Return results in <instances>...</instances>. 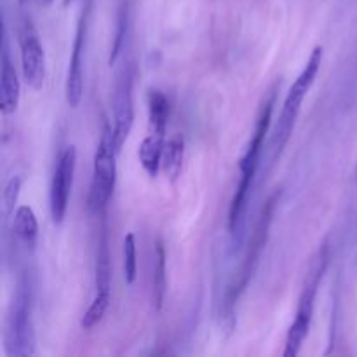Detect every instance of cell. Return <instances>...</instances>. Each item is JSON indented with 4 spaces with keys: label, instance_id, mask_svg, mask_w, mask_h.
Wrapping results in <instances>:
<instances>
[{
    "label": "cell",
    "instance_id": "cell-24",
    "mask_svg": "<svg viewBox=\"0 0 357 357\" xmlns=\"http://www.w3.org/2000/svg\"><path fill=\"white\" fill-rule=\"evenodd\" d=\"M356 178H357V164H356Z\"/></svg>",
    "mask_w": 357,
    "mask_h": 357
},
{
    "label": "cell",
    "instance_id": "cell-1",
    "mask_svg": "<svg viewBox=\"0 0 357 357\" xmlns=\"http://www.w3.org/2000/svg\"><path fill=\"white\" fill-rule=\"evenodd\" d=\"M275 103V93H272L267 100L264 101L260 108V115H258L257 126H255V132L251 136V142L248 145L246 153L243 155L239 162L241 169V180L237 185V190L234 194L232 204H230L229 211V229L230 236H232L234 243H241L243 239V229H244V215H246V206L250 201L251 188H253L255 176H257L258 166H260L261 159V149H264L265 136H267L268 128H271L272 112H274Z\"/></svg>",
    "mask_w": 357,
    "mask_h": 357
},
{
    "label": "cell",
    "instance_id": "cell-17",
    "mask_svg": "<svg viewBox=\"0 0 357 357\" xmlns=\"http://www.w3.org/2000/svg\"><path fill=\"white\" fill-rule=\"evenodd\" d=\"M164 295H166V250L162 243L157 241L155 244V261H153V278H152V296L153 305L157 310L162 309Z\"/></svg>",
    "mask_w": 357,
    "mask_h": 357
},
{
    "label": "cell",
    "instance_id": "cell-18",
    "mask_svg": "<svg viewBox=\"0 0 357 357\" xmlns=\"http://www.w3.org/2000/svg\"><path fill=\"white\" fill-rule=\"evenodd\" d=\"M108 305H110V295H101V293H96L93 303L89 305V309L86 310V314L82 316V321H80V326L82 330H93L94 326L101 323V319L105 317V312H107Z\"/></svg>",
    "mask_w": 357,
    "mask_h": 357
},
{
    "label": "cell",
    "instance_id": "cell-7",
    "mask_svg": "<svg viewBox=\"0 0 357 357\" xmlns=\"http://www.w3.org/2000/svg\"><path fill=\"white\" fill-rule=\"evenodd\" d=\"M132 84H135L132 63L126 59L119 65L117 72H115L114 96H112V107H114V128L112 129H114V139L117 150L122 149L132 129V122H135Z\"/></svg>",
    "mask_w": 357,
    "mask_h": 357
},
{
    "label": "cell",
    "instance_id": "cell-15",
    "mask_svg": "<svg viewBox=\"0 0 357 357\" xmlns=\"http://www.w3.org/2000/svg\"><path fill=\"white\" fill-rule=\"evenodd\" d=\"M171 107L167 98L160 91H149V126L152 132L166 135L167 121H169Z\"/></svg>",
    "mask_w": 357,
    "mask_h": 357
},
{
    "label": "cell",
    "instance_id": "cell-19",
    "mask_svg": "<svg viewBox=\"0 0 357 357\" xmlns=\"http://www.w3.org/2000/svg\"><path fill=\"white\" fill-rule=\"evenodd\" d=\"M122 258H124V279L126 284L131 286L138 275V264H136V239L135 234L129 232L122 243Z\"/></svg>",
    "mask_w": 357,
    "mask_h": 357
},
{
    "label": "cell",
    "instance_id": "cell-13",
    "mask_svg": "<svg viewBox=\"0 0 357 357\" xmlns=\"http://www.w3.org/2000/svg\"><path fill=\"white\" fill-rule=\"evenodd\" d=\"M13 216L14 236L20 239V243L26 250H33L38 237V223L33 209L30 206H20V208H16Z\"/></svg>",
    "mask_w": 357,
    "mask_h": 357
},
{
    "label": "cell",
    "instance_id": "cell-21",
    "mask_svg": "<svg viewBox=\"0 0 357 357\" xmlns=\"http://www.w3.org/2000/svg\"><path fill=\"white\" fill-rule=\"evenodd\" d=\"M20 190H21V178L13 176L9 181L6 183V188H3V208H6V215L10 216L14 215V208L17 204V197H20Z\"/></svg>",
    "mask_w": 357,
    "mask_h": 357
},
{
    "label": "cell",
    "instance_id": "cell-4",
    "mask_svg": "<svg viewBox=\"0 0 357 357\" xmlns=\"http://www.w3.org/2000/svg\"><path fill=\"white\" fill-rule=\"evenodd\" d=\"M6 347L9 356L24 357L35 354V333L31 323V289L26 278H21L14 293L7 317Z\"/></svg>",
    "mask_w": 357,
    "mask_h": 357
},
{
    "label": "cell",
    "instance_id": "cell-12",
    "mask_svg": "<svg viewBox=\"0 0 357 357\" xmlns=\"http://www.w3.org/2000/svg\"><path fill=\"white\" fill-rule=\"evenodd\" d=\"M166 146V135L149 131L138 150L139 164L150 178H155L162 167V153Z\"/></svg>",
    "mask_w": 357,
    "mask_h": 357
},
{
    "label": "cell",
    "instance_id": "cell-20",
    "mask_svg": "<svg viewBox=\"0 0 357 357\" xmlns=\"http://www.w3.org/2000/svg\"><path fill=\"white\" fill-rule=\"evenodd\" d=\"M128 24H129V17H128V6H122L121 10H119V16H117V28H115V40L114 45H112V51H110V59L108 63L115 65L121 56L122 47H124V40H126V35H128Z\"/></svg>",
    "mask_w": 357,
    "mask_h": 357
},
{
    "label": "cell",
    "instance_id": "cell-5",
    "mask_svg": "<svg viewBox=\"0 0 357 357\" xmlns=\"http://www.w3.org/2000/svg\"><path fill=\"white\" fill-rule=\"evenodd\" d=\"M117 153L119 150L114 139V129L107 126L101 132L100 143H98L96 153H94L93 180H91L89 192L91 211H103L114 195L115 181H117Z\"/></svg>",
    "mask_w": 357,
    "mask_h": 357
},
{
    "label": "cell",
    "instance_id": "cell-23",
    "mask_svg": "<svg viewBox=\"0 0 357 357\" xmlns=\"http://www.w3.org/2000/svg\"><path fill=\"white\" fill-rule=\"evenodd\" d=\"M20 2H21V3H26V2H28V0H20Z\"/></svg>",
    "mask_w": 357,
    "mask_h": 357
},
{
    "label": "cell",
    "instance_id": "cell-2",
    "mask_svg": "<svg viewBox=\"0 0 357 357\" xmlns=\"http://www.w3.org/2000/svg\"><path fill=\"white\" fill-rule=\"evenodd\" d=\"M323 54H324L323 47H321V45H316L312 54H310L309 61H307V65L303 66V70L300 72V75L296 77L293 86L289 87L288 94H286L281 115H279L278 122H275V128L271 136L272 164L279 159V155H281L284 146L288 145L289 138H291L293 129H295V124H296V119H298L300 110H302L303 100H305V96L309 94L310 87L314 86V82H316V77L321 70Z\"/></svg>",
    "mask_w": 357,
    "mask_h": 357
},
{
    "label": "cell",
    "instance_id": "cell-22",
    "mask_svg": "<svg viewBox=\"0 0 357 357\" xmlns=\"http://www.w3.org/2000/svg\"><path fill=\"white\" fill-rule=\"evenodd\" d=\"M40 3H44V6H51L52 0H40Z\"/></svg>",
    "mask_w": 357,
    "mask_h": 357
},
{
    "label": "cell",
    "instance_id": "cell-14",
    "mask_svg": "<svg viewBox=\"0 0 357 357\" xmlns=\"http://www.w3.org/2000/svg\"><path fill=\"white\" fill-rule=\"evenodd\" d=\"M185 159V139L181 135L173 136L167 139L162 153V171L171 183H176L180 178L181 169H183Z\"/></svg>",
    "mask_w": 357,
    "mask_h": 357
},
{
    "label": "cell",
    "instance_id": "cell-6",
    "mask_svg": "<svg viewBox=\"0 0 357 357\" xmlns=\"http://www.w3.org/2000/svg\"><path fill=\"white\" fill-rule=\"evenodd\" d=\"M278 201H279V194L275 192V194L267 201L264 211H261L260 220H258V223H257V229H255L253 237H251L250 250H248L246 260H244L243 267H241V272H239V275H237V279L234 281V284L230 286L229 295H227V310H229L230 316L234 314V307H236L237 300L241 298L243 291L246 289L248 282L251 281L255 271H257V265H258V261H260L261 251H264L265 244H267L268 230H271L272 216H274V209H275V204H278Z\"/></svg>",
    "mask_w": 357,
    "mask_h": 357
},
{
    "label": "cell",
    "instance_id": "cell-8",
    "mask_svg": "<svg viewBox=\"0 0 357 357\" xmlns=\"http://www.w3.org/2000/svg\"><path fill=\"white\" fill-rule=\"evenodd\" d=\"M75 166L77 150L75 146L70 145L63 150L58 162H56L51 181V192H49V208H51V218L54 225H61L65 222L70 195H72Z\"/></svg>",
    "mask_w": 357,
    "mask_h": 357
},
{
    "label": "cell",
    "instance_id": "cell-9",
    "mask_svg": "<svg viewBox=\"0 0 357 357\" xmlns=\"http://www.w3.org/2000/svg\"><path fill=\"white\" fill-rule=\"evenodd\" d=\"M21 70L28 87L33 91L42 89L45 79V52L38 35L30 24L21 33Z\"/></svg>",
    "mask_w": 357,
    "mask_h": 357
},
{
    "label": "cell",
    "instance_id": "cell-10",
    "mask_svg": "<svg viewBox=\"0 0 357 357\" xmlns=\"http://www.w3.org/2000/svg\"><path fill=\"white\" fill-rule=\"evenodd\" d=\"M86 31H87V10L80 14L79 24H77L75 40H73L72 58L68 65V75H66V103L72 108H77L84 96V47H86Z\"/></svg>",
    "mask_w": 357,
    "mask_h": 357
},
{
    "label": "cell",
    "instance_id": "cell-16",
    "mask_svg": "<svg viewBox=\"0 0 357 357\" xmlns=\"http://www.w3.org/2000/svg\"><path fill=\"white\" fill-rule=\"evenodd\" d=\"M112 288V267H110V251H108L107 230H103L98 246L96 257V293L110 295Z\"/></svg>",
    "mask_w": 357,
    "mask_h": 357
},
{
    "label": "cell",
    "instance_id": "cell-11",
    "mask_svg": "<svg viewBox=\"0 0 357 357\" xmlns=\"http://www.w3.org/2000/svg\"><path fill=\"white\" fill-rule=\"evenodd\" d=\"M21 96V84L17 79V72L13 65L9 54L6 31H3V47H2V72H0V108L2 114L10 115L17 110Z\"/></svg>",
    "mask_w": 357,
    "mask_h": 357
},
{
    "label": "cell",
    "instance_id": "cell-3",
    "mask_svg": "<svg viewBox=\"0 0 357 357\" xmlns=\"http://www.w3.org/2000/svg\"><path fill=\"white\" fill-rule=\"evenodd\" d=\"M328 264H330V248H328V244H323L316 253V257L312 258V261H310L309 271H307L302 293H300L295 321L291 323L288 335H286L284 357L298 356L302 344L309 337L314 314V300H316L317 289H319L321 281H323Z\"/></svg>",
    "mask_w": 357,
    "mask_h": 357
}]
</instances>
